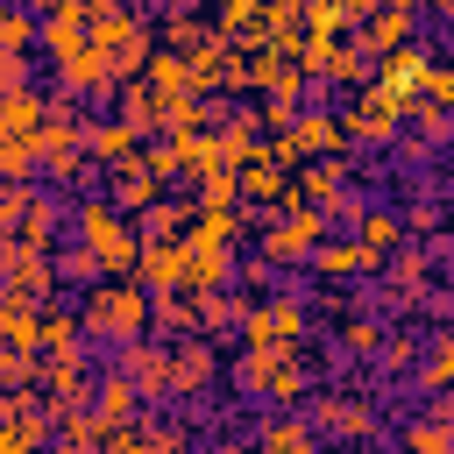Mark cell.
<instances>
[{
    "label": "cell",
    "instance_id": "6da1fadb",
    "mask_svg": "<svg viewBox=\"0 0 454 454\" xmlns=\"http://www.w3.org/2000/svg\"><path fill=\"white\" fill-rule=\"evenodd\" d=\"M71 227H78V241L99 255L106 277H135V262H142V220H135V213H121L106 192H92V199L71 206Z\"/></svg>",
    "mask_w": 454,
    "mask_h": 454
},
{
    "label": "cell",
    "instance_id": "7a4b0ae2",
    "mask_svg": "<svg viewBox=\"0 0 454 454\" xmlns=\"http://www.w3.org/2000/svg\"><path fill=\"white\" fill-rule=\"evenodd\" d=\"M234 390L248 404H305V390H312L305 340L298 348H241L234 355Z\"/></svg>",
    "mask_w": 454,
    "mask_h": 454
},
{
    "label": "cell",
    "instance_id": "3957f363",
    "mask_svg": "<svg viewBox=\"0 0 454 454\" xmlns=\"http://www.w3.org/2000/svg\"><path fill=\"white\" fill-rule=\"evenodd\" d=\"M78 319H85V340H142L149 326H156V305H149V284H135V277H99V284H85V305H78Z\"/></svg>",
    "mask_w": 454,
    "mask_h": 454
},
{
    "label": "cell",
    "instance_id": "277c9868",
    "mask_svg": "<svg viewBox=\"0 0 454 454\" xmlns=\"http://www.w3.org/2000/svg\"><path fill=\"white\" fill-rule=\"evenodd\" d=\"M255 227H262V255L270 262H312V248L326 241V213L319 206H277V213H255Z\"/></svg>",
    "mask_w": 454,
    "mask_h": 454
},
{
    "label": "cell",
    "instance_id": "5b68a950",
    "mask_svg": "<svg viewBox=\"0 0 454 454\" xmlns=\"http://www.w3.org/2000/svg\"><path fill=\"white\" fill-rule=\"evenodd\" d=\"M177 241H184V284H177V291H192V298H199V291H220V284H227V270H234V241H227L206 213H199Z\"/></svg>",
    "mask_w": 454,
    "mask_h": 454
},
{
    "label": "cell",
    "instance_id": "8992f818",
    "mask_svg": "<svg viewBox=\"0 0 454 454\" xmlns=\"http://www.w3.org/2000/svg\"><path fill=\"white\" fill-rule=\"evenodd\" d=\"M277 142H284V156H291V163H305V156H340L355 135H348V114H326V106H298V114H291V128H284Z\"/></svg>",
    "mask_w": 454,
    "mask_h": 454
},
{
    "label": "cell",
    "instance_id": "52a82bcc",
    "mask_svg": "<svg viewBox=\"0 0 454 454\" xmlns=\"http://www.w3.org/2000/svg\"><path fill=\"white\" fill-rule=\"evenodd\" d=\"M213 383H220V348H213V333L170 340V397H206Z\"/></svg>",
    "mask_w": 454,
    "mask_h": 454
},
{
    "label": "cell",
    "instance_id": "ba28073f",
    "mask_svg": "<svg viewBox=\"0 0 454 454\" xmlns=\"http://www.w3.org/2000/svg\"><path fill=\"white\" fill-rule=\"evenodd\" d=\"M426 64H433V50L411 35V43H397V50H383V57H376V85H383V92L404 106V99L426 85Z\"/></svg>",
    "mask_w": 454,
    "mask_h": 454
},
{
    "label": "cell",
    "instance_id": "9c48e42d",
    "mask_svg": "<svg viewBox=\"0 0 454 454\" xmlns=\"http://www.w3.org/2000/svg\"><path fill=\"white\" fill-rule=\"evenodd\" d=\"M114 362L142 383V397H149V404H163V397H170V348H156L149 333H142V340H121V355H114Z\"/></svg>",
    "mask_w": 454,
    "mask_h": 454
},
{
    "label": "cell",
    "instance_id": "30bf717a",
    "mask_svg": "<svg viewBox=\"0 0 454 454\" xmlns=\"http://www.w3.org/2000/svg\"><path fill=\"white\" fill-rule=\"evenodd\" d=\"M397 121H404V106H397L383 85H369V92L348 106V135H355V142H397Z\"/></svg>",
    "mask_w": 454,
    "mask_h": 454
},
{
    "label": "cell",
    "instance_id": "8fae6325",
    "mask_svg": "<svg viewBox=\"0 0 454 454\" xmlns=\"http://www.w3.org/2000/svg\"><path fill=\"white\" fill-rule=\"evenodd\" d=\"M383 255H369L362 248V234H326L319 248H312V277H326V284H340V277H369Z\"/></svg>",
    "mask_w": 454,
    "mask_h": 454
},
{
    "label": "cell",
    "instance_id": "7c38bea8",
    "mask_svg": "<svg viewBox=\"0 0 454 454\" xmlns=\"http://www.w3.org/2000/svg\"><path fill=\"white\" fill-rule=\"evenodd\" d=\"M305 411H312L319 433H340V440H369V433H376L369 397H305Z\"/></svg>",
    "mask_w": 454,
    "mask_h": 454
},
{
    "label": "cell",
    "instance_id": "4fadbf2b",
    "mask_svg": "<svg viewBox=\"0 0 454 454\" xmlns=\"http://www.w3.org/2000/svg\"><path fill=\"white\" fill-rule=\"evenodd\" d=\"M135 277H142L149 291H177V284H184V241H177V234H142Z\"/></svg>",
    "mask_w": 454,
    "mask_h": 454
},
{
    "label": "cell",
    "instance_id": "5bb4252c",
    "mask_svg": "<svg viewBox=\"0 0 454 454\" xmlns=\"http://www.w3.org/2000/svg\"><path fill=\"white\" fill-rule=\"evenodd\" d=\"M163 184H170V177H156V170L135 156V163H114V184H106V199H114L121 213H149V206L163 199Z\"/></svg>",
    "mask_w": 454,
    "mask_h": 454
},
{
    "label": "cell",
    "instance_id": "9a60e30c",
    "mask_svg": "<svg viewBox=\"0 0 454 454\" xmlns=\"http://www.w3.org/2000/svg\"><path fill=\"white\" fill-rule=\"evenodd\" d=\"M57 220H64V206H57L50 192H21L7 227H21V241H28V248H57Z\"/></svg>",
    "mask_w": 454,
    "mask_h": 454
},
{
    "label": "cell",
    "instance_id": "2e32d148",
    "mask_svg": "<svg viewBox=\"0 0 454 454\" xmlns=\"http://www.w3.org/2000/svg\"><path fill=\"white\" fill-rule=\"evenodd\" d=\"M85 149H92V163H135L142 128L135 121H85Z\"/></svg>",
    "mask_w": 454,
    "mask_h": 454
},
{
    "label": "cell",
    "instance_id": "e0dca14e",
    "mask_svg": "<svg viewBox=\"0 0 454 454\" xmlns=\"http://www.w3.org/2000/svg\"><path fill=\"white\" fill-rule=\"evenodd\" d=\"M419 35V7H397V0H383L369 21H362V43L383 57V50H397V43H411Z\"/></svg>",
    "mask_w": 454,
    "mask_h": 454
},
{
    "label": "cell",
    "instance_id": "ac0fdd59",
    "mask_svg": "<svg viewBox=\"0 0 454 454\" xmlns=\"http://www.w3.org/2000/svg\"><path fill=\"white\" fill-rule=\"evenodd\" d=\"M92 404H99V419H106V426H121V419H135V411H142L149 397H142V383H135V376H128V369L114 362V369L99 376V390H92Z\"/></svg>",
    "mask_w": 454,
    "mask_h": 454
},
{
    "label": "cell",
    "instance_id": "d6986e66",
    "mask_svg": "<svg viewBox=\"0 0 454 454\" xmlns=\"http://www.w3.org/2000/svg\"><path fill=\"white\" fill-rule=\"evenodd\" d=\"M348 227L362 234V248H369V255L404 248V213H390V206H355V220H348Z\"/></svg>",
    "mask_w": 454,
    "mask_h": 454
},
{
    "label": "cell",
    "instance_id": "ffe728a7",
    "mask_svg": "<svg viewBox=\"0 0 454 454\" xmlns=\"http://www.w3.org/2000/svg\"><path fill=\"white\" fill-rule=\"evenodd\" d=\"M35 348H43V355H85V319L64 312V305H43V319H35Z\"/></svg>",
    "mask_w": 454,
    "mask_h": 454
},
{
    "label": "cell",
    "instance_id": "44dd1931",
    "mask_svg": "<svg viewBox=\"0 0 454 454\" xmlns=\"http://www.w3.org/2000/svg\"><path fill=\"white\" fill-rule=\"evenodd\" d=\"M43 121H50V99H35L28 85L0 92V142H14V135H43Z\"/></svg>",
    "mask_w": 454,
    "mask_h": 454
},
{
    "label": "cell",
    "instance_id": "7402d4cb",
    "mask_svg": "<svg viewBox=\"0 0 454 454\" xmlns=\"http://www.w3.org/2000/svg\"><path fill=\"white\" fill-rule=\"evenodd\" d=\"M163 99H170V92H156V85H128V92H121V106H128L121 121H135L142 135H156V128H163Z\"/></svg>",
    "mask_w": 454,
    "mask_h": 454
},
{
    "label": "cell",
    "instance_id": "603a6c76",
    "mask_svg": "<svg viewBox=\"0 0 454 454\" xmlns=\"http://www.w3.org/2000/svg\"><path fill=\"white\" fill-rule=\"evenodd\" d=\"M135 220H142V234H184V227L199 220V199H170V206L156 199V206H149V213H135Z\"/></svg>",
    "mask_w": 454,
    "mask_h": 454
},
{
    "label": "cell",
    "instance_id": "cb8c5ba5",
    "mask_svg": "<svg viewBox=\"0 0 454 454\" xmlns=\"http://www.w3.org/2000/svg\"><path fill=\"white\" fill-rule=\"evenodd\" d=\"M35 7H21V0H0V50H35Z\"/></svg>",
    "mask_w": 454,
    "mask_h": 454
},
{
    "label": "cell",
    "instance_id": "d4e9b609",
    "mask_svg": "<svg viewBox=\"0 0 454 454\" xmlns=\"http://www.w3.org/2000/svg\"><path fill=\"white\" fill-rule=\"evenodd\" d=\"M255 440H262V447H277V454H305V447L319 440V426H305V419H270Z\"/></svg>",
    "mask_w": 454,
    "mask_h": 454
},
{
    "label": "cell",
    "instance_id": "484cf974",
    "mask_svg": "<svg viewBox=\"0 0 454 454\" xmlns=\"http://www.w3.org/2000/svg\"><path fill=\"white\" fill-rule=\"evenodd\" d=\"M156 326L163 333H199V305H184L177 291H156Z\"/></svg>",
    "mask_w": 454,
    "mask_h": 454
},
{
    "label": "cell",
    "instance_id": "4316f807",
    "mask_svg": "<svg viewBox=\"0 0 454 454\" xmlns=\"http://www.w3.org/2000/svg\"><path fill=\"white\" fill-rule=\"evenodd\" d=\"M383 326L376 319H340V355H383Z\"/></svg>",
    "mask_w": 454,
    "mask_h": 454
},
{
    "label": "cell",
    "instance_id": "83f0119b",
    "mask_svg": "<svg viewBox=\"0 0 454 454\" xmlns=\"http://www.w3.org/2000/svg\"><path fill=\"white\" fill-rule=\"evenodd\" d=\"M28 376H35V348L0 340V383H7V390H28Z\"/></svg>",
    "mask_w": 454,
    "mask_h": 454
},
{
    "label": "cell",
    "instance_id": "f1b7e54d",
    "mask_svg": "<svg viewBox=\"0 0 454 454\" xmlns=\"http://www.w3.org/2000/svg\"><path fill=\"white\" fill-rule=\"evenodd\" d=\"M298 21H305V28H333V35H340V28H348V0H305V7H298Z\"/></svg>",
    "mask_w": 454,
    "mask_h": 454
},
{
    "label": "cell",
    "instance_id": "f546056e",
    "mask_svg": "<svg viewBox=\"0 0 454 454\" xmlns=\"http://www.w3.org/2000/svg\"><path fill=\"white\" fill-rule=\"evenodd\" d=\"M419 92H426L433 106H447V114H454V64H447V57H433V64H426V85H419Z\"/></svg>",
    "mask_w": 454,
    "mask_h": 454
},
{
    "label": "cell",
    "instance_id": "4dcf8cb0",
    "mask_svg": "<svg viewBox=\"0 0 454 454\" xmlns=\"http://www.w3.org/2000/svg\"><path fill=\"white\" fill-rule=\"evenodd\" d=\"M28 85V50H0V92Z\"/></svg>",
    "mask_w": 454,
    "mask_h": 454
},
{
    "label": "cell",
    "instance_id": "1f68e13d",
    "mask_svg": "<svg viewBox=\"0 0 454 454\" xmlns=\"http://www.w3.org/2000/svg\"><path fill=\"white\" fill-rule=\"evenodd\" d=\"M411 355H419L411 333H390V340H383V369H411Z\"/></svg>",
    "mask_w": 454,
    "mask_h": 454
},
{
    "label": "cell",
    "instance_id": "d6a6232c",
    "mask_svg": "<svg viewBox=\"0 0 454 454\" xmlns=\"http://www.w3.org/2000/svg\"><path fill=\"white\" fill-rule=\"evenodd\" d=\"M433 348H440V355L454 362V326H447V333H433Z\"/></svg>",
    "mask_w": 454,
    "mask_h": 454
},
{
    "label": "cell",
    "instance_id": "836d02e7",
    "mask_svg": "<svg viewBox=\"0 0 454 454\" xmlns=\"http://www.w3.org/2000/svg\"><path fill=\"white\" fill-rule=\"evenodd\" d=\"M128 7H142V14H149V7H163V0H128Z\"/></svg>",
    "mask_w": 454,
    "mask_h": 454
},
{
    "label": "cell",
    "instance_id": "e575fe53",
    "mask_svg": "<svg viewBox=\"0 0 454 454\" xmlns=\"http://www.w3.org/2000/svg\"><path fill=\"white\" fill-rule=\"evenodd\" d=\"M397 7H433V0H397Z\"/></svg>",
    "mask_w": 454,
    "mask_h": 454
},
{
    "label": "cell",
    "instance_id": "d590c367",
    "mask_svg": "<svg viewBox=\"0 0 454 454\" xmlns=\"http://www.w3.org/2000/svg\"><path fill=\"white\" fill-rule=\"evenodd\" d=\"M447 404H454V383H447Z\"/></svg>",
    "mask_w": 454,
    "mask_h": 454
}]
</instances>
